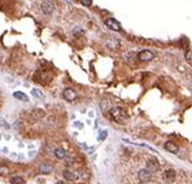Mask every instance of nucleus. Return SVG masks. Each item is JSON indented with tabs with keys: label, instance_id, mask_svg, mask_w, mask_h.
Masks as SVG:
<instances>
[{
	"label": "nucleus",
	"instance_id": "f257e3e1",
	"mask_svg": "<svg viewBox=\"0 0 192 184\" xmlns=\"http://www.w3.org/2000/svg\"><path fill=\"white\" fill-rule=\"evenodd\" d=\"M110 117L113 121H116L117 123H125V122L129 119V116H127V113L124 108H121V107H113L110 110Z\"/></svg>",
	"mask_w": 192,
	"mask_h": 184
},
{
	"label": "nucleus",
	"instance_id": "f03ea898",
	"mask_svg": "<svg viewBox=\"0 0 192 184\" xmlns=\"http://www.w3.org/2000/svg\"><path fill=\"white\" fill-rule=\"evenodd\" d=\"M156 53L153 51H149V49H143L138 53V60L142 61V62H149V61H152L154 58Z\"/></svg>",
	"mask_w": 192,
	"mask_h": 184
},
{
	"label": "nucleus",
	"instance_id": "7ed1b4c3",
	"mask_svg": "<svg viewBox=\"0 0 192 184\" xmlns=\"http://www.w3.org/2000/svg\"><path fill=\"white\" fill-rule=\"evenodd\" d=\"M145 169L149 171L151 174H154V172H159L160 171V163L156 158H151L148 160L147 163H145Z\"/></svg>",
	"mask_w": 192,
	"mask_h": 184
},
{
	"label": "nucleus",
	"instance_id": "20e7f679",
	"mask_svg": "<svg viewBox=\"0 0 192 184\" xmlns=\"http://www.w3.org/2000/svg\"><path fill=\"white\" fill-rule=\"evenodd\" d=\"M138 179L140 183H148L152 179V174L148 171L147 169H140L138 171Z\"/></svg>",
	"mask_w": 192,
	"mask_h": 184
},
{
	"label": "nucleus",
	"instance_id": "39448f33",
	"mask_svg": "<svg viewBox=\"0 0 192 184\" xmlns=\"http://www.w3.org/2000/svg\"><path fill=\"white\" fill-rule=\"evenodd\" d=\"M105 26L108 29H110V30H113V31H121V25H119V22L117 21V20H114V18H107L105 20Z\"/></svg>",
	"mask_w": 192,
	"mask_h": 184
},
{
	"label": "nucleus",
	"instance_id": "423d86ee",
	"mask_svg": "<svg viewBox=\"0 0 192 184\" xmlns=\"http://www.w3.org/2000/svg\"><path fill=\"white\" fill-rule=\"evenodd\" d=\"M55 11V4L49 2V0H46V2L42 3V12L44 14H51Z\"/></svg>",
	"mask_w": 192,
	"mask_h": 184
},
{
	"label": "nucleus",
	"instance_id": "0eeeda50",
	"mask_svg": "<svg viewBox=\"0 0 192 184\" xmlns=\"http://www.w3.org/2000/svg\"><path fill=\"white\" fill-rule=\"evenodd\" d=\"M63 97L66 101H74L77 99V92L73 88H65L64 92H63Z\"/></svg>",
	"mask_w": 192,
	"mask_h": 184
},
{
	"label": "nucleus",
	"instance_id": "6e6552de",
	"mask_svg": "<svg viewBox=\"0 0 192 184\" xmlns=\"http://www.w3.org/2000/svg\"><path fill=\"white\" fill-rule=\"evenodd\" d=\"M175 177H177V172H175V170H166L164 174H162V178H164V180L166 182V183H171V182H174L175 180Z\"/></svg>",
	"mask_w": 192,
	"mask_h": 184
},
{
	"label": "nucleus",
	"instance_id": "1a4fd4ad",
	"mask_svg": "<svg viewBox=\"0 0 192 184\" xmlns=\"http://www.w3.org/2000/svg\"><path fill=\"white\" fill-rule=\"evenodd\" d=\"M164 148L166 149L169 153H173V154H177L179 152V147L174 143V142H166L164 144Z\"/></svg>",
	"mask_w": 192,
	"mask_h": 184
},
{
	"label": "nucleus",
	"instance_id": "9d476101",
	"mask_svg": "<svg viewBox=\"0 0 192 184\" xmlns=\"http://www.w3.org/2000/svg\"><path fill=\"white\" fill-rule=\"evenodd\" d=\"M63 175H64V178H65L68 182H74V180L78 179L77 172L73 171V170H69V169H65V170L63 171Z\"/></svg>",
	"mask_w": 192,
	"mask_h": 184
},
{
	"label": "nucleus",
	"instance_id": "9b49d317",
	"mask_svg": "<svg viewBox=\"0 0 192 184\" xmlns=\"http://www.w3.org/2000/svg\"><path fill=\"white\" fill-rule=\"evenodd\" d=\"M52 171H53V166H52V163L44 162V163L40 165V172L42 174H51Z\"/></svg>",
	"mask_w": 192,
	"mask_h": 184
},
{
	"label": "nucleus",
	"instance_id": "f8f14e48",
	"mask_svg": "<svg viewBox=\"0 0 192 184\" xmlns=\"http://www.w3.org/2000/svg\"><path fill=\"white\" fill-rule=\"evenodd\" d=\"M53 154H55L56 158H58V160H65L66 157H68V153L63 149V148H56L55 152H53Z\"/></svg>",
	"mask_w": 192,
	"mask_h": 184
},
{
	"label": "nucleus",
	"instance_id": "ddd939ff",
	"mask_svg": "<svg viewBox=\"0 0 192 184\" xmlns=\"http://www.w3.org/2000/svg\"><path fill=\"white\" fill-rule=\"evenodd\" d=\"M30 116H31L33 118L40 119V118H43V117H44V112H43L42 109H34V110H31Z\"/></svg>",
	"mask_w": 192,
	"mask_h": 184
},
{
	"label": "nucleus",
	"instance_id": "4468645a",
	"mask_svg": "<svg viewBox=\"0 0 192 184\" xmlns=\"http://www.w3.org/2000/svg\"><path fill=\"white\" fill-rule=\"evenodd\" d=\"M13 96H14L17 100H22V101H28V100H29V97H28V96H26L23 92H18V91H17V92L13 93Z\"/></svg>",
	"mask_w": 192,
	"mask_h": 184
},
{
	"label": "nucleus",
	"instance_id": "2eb2a0df",
	"mask_svg": "<svg viewBox=\"0 0 192 184\" xmlns=\"http://www.w3.org/2000/svg\"><path fill=\"white\" fill-rule=\"evenodd\" d=\"M11 183L12 184H23L25 182H23V179L21 177H12L11 178Z\"/></svg>",
	"mask_w": 192,
	"mask_h": 184
},
{
	"label": "nucleus",
	"instance_id": "dca6fc26",
	"mask_svg": "<svg viewBox=\"0 0 192 184\" xmlns=\"http://www.w3.org/2000/svg\"><path fill=\"white\" fill-rule=\"evenodd\" d=\"M0 174H2V175H8V174H9V169H8L7 167V166H0Z\"/></svg>",
	"mask_w": 192,
	"mask_h": 184
},
{
	"label": "nucleus",
	"instance_id": "f3484780",
	"mask_svg": "<svg viewBox=\"0 0 192 184\" xmlns=\"http://www.w3.org/2000/svg\"><path fill=\"white\" fill-rule=\"evenodd\" d=\"M186 60L188 61V62H192V51H188V52H186Z\"/></svg>",
	"mask_w": 192,
	"mask_h": 184
},
{
	"label": "nucleus",
	"instance_id": "a211bd4d",
	"mask_svg": "<svg viewBox=\"0 0 192 184\" xmlns=\"http://www.w3.org/2000/svg\"><path fill=\"white\" fill-rule=\"evenodd\" d=\"M81 4H83L84 7H90L92 4V0H79Z\"/></svg>",
	"mask_w": 192,
	"mask_h": 184
},
{
	"label": "nucleus",
	"instance_id": "6ab92c4d",
	"mask_svg": "<svg viewBox=\"0 0 192 184\" xmlns=\"http://www.w3.org/2000/svg\"><path fill=\"white\" fill-rule=\"evenodd\" d=\"M105 137H107V131L104 130V131H101V134H100V136H99V140H100V142H103V140L105 139Z\"/></svg>",
	"mask_w": 192,
	"mask_h": 184
}]
</instances>
